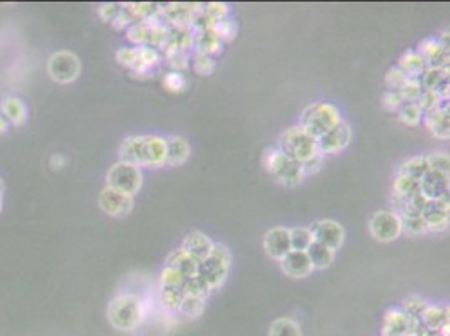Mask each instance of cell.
Masks as SVG:
<instances>
[{"mask_svg": "<svg viewBox=\"0 0 450 336\" xmlns=\"http://www.w3.org/2000/svg\"><path fill=\"white\" fill-rule=\"evenodd\" d=\"M144 304L135 295L116 296L108 306V319L120 331H131L143 321Z\"/></svg>", "mask_w": 450, "mask_h": 336, "instance_id": "6da1fadb", "label": "cell"}, {"mask_svg": "<svg viewBox=\"0 0 450 336\" xmlns=\"http://www.w3.org/2000/svg\"><path fill=\"white\" fill-rule=\"evenodd\" d=\"M341 123L339 109L330 103H315L308 106L301 116V128L312 138H321L336 124Z\"/></svg>", "mask_w": 450, "mask_h": 336, "instance_id": "7a4b0ae2", "label": "cell"}, {"mask_svg": "<svg viewBox=\"0 0 450 336\" xmlns=\"http://www.w3.org/2000/svg\"><path fill=\"white\" fill-rule=\"evenodd\" d=\"M279 151H283L285 156L303 163L311 156L318 155V140L309 136L301 127H294L285 130L279 138Z\"/></svg>", "mask_w": 450, "mask_h": 336, "instance_id": "3957f363", "label": "cell"}, {"mask_svg": "<svg viewBox=\"0 0 450 336\" xmlns=\"http://www.w3.org/2000/svg\"><path fill=\"white\" fill-rule=\"evenodd\" d=\"M230 263H232V256H230L229 249L222 244H214L210 256L198 263L197 276H200L210 289H215L225 281Z\"/></svg>", "mask_w": 450, "mask_h": 336, "instance_id": "277c9868", "label": "cell"}, {"mask_svg": "<svg viewBox=\"0 0 450 336\" xmlns=\"http://www.w3.org/2000/svg\"><path fill=\"white\" fill-rule=\"evenodd\" d=\"M264 167L277 182L284 183V185H297L304 177L303 163L289 158L279 150L265 153Z\"/></svg>", "mask_w": 450, "mask_h": 336, "instance_id": "5b68a950", "label": "cell"}, {"mask_svg": "<svg viewBox=\"0 0 450 336\" xmlns=\"http://www.w3.org/2000/svg\"><path fill=\"white\" fill-rule=\"evenodd\" d=\"M143 175L140 171L138 167L130 165V163L118 162L116 165H113L108 171V187L115 189L118 192H123L133 197L135 194H138V190L142 189Z\"/></svg>", "mask_w": 450, "mask_h": 336, "instance_id": "8992f818", "label": "cell"}, {"mask_svg": "<svg viewBox=\"0 0 450 336\" xmlns=\"http://www.w3.org/2000/svg\"><path fill=\"white\" fill-rule=\"evenodd\" d=\"M168 37V27L156 22V17L151 21L140 22L128 29V39L140 48H163Z\"/></svg>", "mask_w": 450, "mask_h": 336, "instance_id": "52a82bcc", "label": "cell"}, {"mask_svg": "<svg viewBox=\"0 0 450 336\" xmlns=\"http://www.w3.org/2000/svg\"><path fill=\"white\" fill-rule=\"evenodd\" d=\"M48 73L56 83H73L79 76L81 62L77 59L76 54L69 53V50H59V53L53 54L49 57Z\"/></svg>", "mask_w": 450, "mask_h": 336, "instance_id": "ba28073f", "label": "cell"}, {"mask_svg": "<svg viewBox=\"0 0 450 336\" xmlns=\"http://www.w3.org/2000/svg\"><path fill=\"white\" fill-rule=\"evenodd\" d=\"M370 232L379 242H391L402 234L400 217L390 210H379L370 218Z\"/></svg>", "mask_w": 450, "mask_h": 336, "instance_id": "9c48e42d", "label": "cell"}, {"mask_svg": "<svg viewBox=\"0 0 450 336\" xmlns=\"http://www.w3.org/2000/svg\"><path fill=\"white\" fill-rule=\"evenodd\" d=\"M312 241L318 242V244L324 245V248L331 249V251H336V249L341 248L344 241V229L341 224H338L336 221H319L312 225L311 229Z\"/></svg>", "mask_w": 450, "mask_h": 336, "instance_id": "30bf717a", "label": "cell"}, {"mask_svg": "<svg viewBox=\"0 0 450 336\" xmlns=\"http://www.w3.org/2000/svg\"><path fill=\"white\" fill-rule=\"evenodd\" d=\"M97 204H100L101 210H103L104 214H108V216L123 217L131 212L133 197L106 187V189L101 192L100 198H97Z\"/></svg>", "mask_w": 450, "mask_h": 336, "instance_id": "8fae6325", "label": "cell"}, {"mask_svg": "<svg viewBox=\"0 0 450 336\" xmlns=\"http://www.w3.org/2000/svg\"><path fill=\"white\" fill-rule=\"evenodd\" d=\"M351 142V130L344 121L331 128L330 131L324 133L321 138H318V150L321 155L336 153V151L346 148Z\"/></svg>", "mask_w": 450, "mask_h": 336, "instance_id": "7c38bea8", "label": "cell"}, {"mask_svg": "<svg viewBox=\"0 0 450 336\" xmlns=\"http://www.w3.org/2000/svg\"><path fill=\"white\" fill-rule=\"evenodd\" d=\"M449 198L426 200L422 212L426 230H444L449 225Z\"/></svg>", "mask_w": 450, "mask_h": 336, "instance_id": "4fadbf2b", "label": "cell"}, {"mask_svg": "<svg viewBox=\"0 0 450 336\" xmlns=\"http://www.w3.org/2000/svg\"><path fill=\"white\" fill-rule=\"evenodd\" d=\"M420 194L426 200L449 198V175L430 170L420 180Z\"/></svg>", "mask_w": 450, "mask_h": 336, "instance_id": "5bb4252c", "label": "cell"}, {"mask_svg": "<svg viewBox=\"0 0 450 336\" xmlns=\"http://www.w3.org/2000/svg\"><path fill=\"white\" fill-rule=\"evenodd\" d=\"M418 54L424 57L426 68H449V48L442 46L437 39H425L418 46Z\"/></svg>", "mask_w": 450, "mask_h": 336, "instance_id": "9a60e30c", "label": "cell"}, {"mask_svg": "<svg viewBox=\"0 0 450 336\" xmlns=\"http://www.w3.org/2000/svg\"><path fill=\"white\" fill-rule=\"evenodd\" d=\"M264 249L268 256L272 259H283L291 249V241H289V229L274 227L265 234L264 237Z\"/></svg>", "mask_w": 450, "mask_h": 336, "instance_id": "2e32d148", "label": "cell"}, {"mask_svg": "<svg viewBox=\"0 0 450 336\" xmlns=\"http://www.w3.org/2000/svg\"><path fill=\"white\" fill-rule=\"evenodd\" d=\"M281 268L289 277H306L312 271L311 261H309L308 254L303 251H289L281 259Z\"/></svg>", "mask_w": 450, "mask_h": 336, "instance_id": "e0dca14e", "label": "cell"}, {"mask_svg": "<svg viewBox=\"0 0 450 336\" xmlns=\"http://www.w3.org/2000/svg\"><path fill=\"white\" fill-rule=\"evenodd\" d=\"M212 248H214V242L209 239V237L205 236L203 232H190L189 236L185 237L182 242V251H185L189 256L194 257V259H197L198 263H202L203 259H207V257L210 256V252H212Z\"/></svg>", "mask_w": 450, "mask_h": 336, "instance_id": "ac0fdd59", "label": "cell"}, {"mask_svg": "<svg viewBox=\"0 0 450 336\" xmlns=\"http://www.w3.org/2000/svg\"><path fill=\"white\" fill-rule=\"evenodd\" d=\"M425 124L429 131L432 133L435 138L449 140L450 136V115H449V104H444L442 108L435 111L425 115Z\"/></svg>", "mask_w": 450, "mask_h": 336, "instance_id": "d6986e66", "label": "cell"}, {"mask_svg": "<svg viewBox=\"0 0 450 336\" xmlns=\"http://www.w3.org/2000/svg\"><path fill=\"white\" fill-rule=\"evenodd\" d=\"M121 162L130 165H144V136H128L120 148Z\"/></svg>", "mask_w": 450, "mask_h": 336, "instance_id": "ffe728a7", "label": "cell"}, {"mask_svg": "<svg viewBox=\"0 0 450 336\" xmlns=\"http://www.w3.org/2000/svg\"><path fill=\"white\" fill-rule=\"evenodd\" d=\"M167 162V140L162 136H144V165L160 167Z\"/></svg>", "mask_w": 450, "mask_h": 336, "instance_id": "44dd1931", "label": "cell"}, {"mask_svg": "<svg viewBox=\"0 0 450 336\" xmlns=\"http://www.w3.org/2000/svg\"><path fill=\"white\" fill-rule=\"evenodd\" d=\"M167 268L175 269V271H178L180 274L189 279V277L197 276L198 261L189 256L185 251H182V249H177V251L170 252V256L167 257Z\"/></svg>", "mask_w": 450, "mask_h": 336, "instance_id": "7402d4cb", "label": "cell"}, {"mask_svg": "<svg viewBox=\"0 0 450 336\" xmlns=\"http://www.w3.org/2000/svg\"><path fill=\"white\" fill-rule=\"evenodd\" d=\"M418 319H422L425 330L432 331V333L440 331L442 328L449 326V308L426 306Z\"/></svg>", "mask_w": 450, "mask_h": 336, "instance_id": "603a6c76", "label": "cell"}, {"mask_svg": "<svg viewBox=\"0 0 450 336\" xmlns=\"http://www.w3.org/2000/svg\"><path fill=\"white\" fill-rule=\"evenodd\" d=\"M409 333V315L403 311H388L383 323V335L385 336H406Z\"/></svg>", "mask_w": 450, "mask_h": 336, "instance_id": "cb8c5ba5", "label": "cell"}, {"mask_svg": "<svg viewBox=\"0 0 450 336\" xmlns=\"http://www.w3.org/2000/svg\"><path fill=\"white\" fill-rule=\"evenodd\" d=\"M397 68L400 69L403 74H405L406 80H418V77L422 76V73L426 69V64L420 54L410 50V53L403 54V56L400 57Z\"/></svg>", "mask_w": 450, "mask_h": 336, "instance_id": "d4e9b609", "label": "cell"}, {"mask_svg": "<svg viewBox=\"0 0 450 336\" xmlns=\"http://www.w3.org/2000/svg\"><path fill=\"white\" fill-rule=\"evenodd\" d=\"M190 155V147L185 138L174 136L167 140V165H182Z\"/></svg>", "mask_w": 450, "mask_h": 336, "instance_id": "484cf974", "label": "cell"}, {"mask_svg": "<svg viewBox=\"0 0 450 336\" xmlns=\"http://www.w3.org/2000/svg\"><path fill=\"white\" fill-rule=\"evenodd\" d=\"M429 171L430 167L426 156H415V158L406 160V162L402 163L400 168H398V175L415 178V180H422V178L425 177V174H429Z\"/></svg>", "mask_w": 450, "mask_h": 336, "instance_id": "4316f807", "label": "cell"}, {"mask_svg": "<svg viewBox=\"0 0 450 336\" xmlns=\"http://www.w3.org/2000/svg\"><path fill=\"white\" fill-rule=\"evenodd\" d=\"M160 56L156 53V49L151 48H135V61H133L131 68L136 73H147L150 69H153L158 66Z\"/></svg>", "mask_w": 450, "mask_h": 336, "instance_id": "83f0119b", "label": "cell"}, {"mask_svg": "<svg viewBox=\"0 0 450 336\" xmlns=\"http://www.w3.org/2000/svg\"><path fill=\"white\" fill-rule=\"evenodd\" d=\"M308 257L311 261L312 269H326L330 268L332 259H335V251L324 248V245L318 244V242H312L308 248Z\"/></svg>", "mask_w": 450, "mask_h": 336, "instance_id": "f1b7e54d", "label": "cell"}, {"mask_svg": "<svg viewBox=\"0 0 450 336\" xmlns=\"http://www.w3.org/2000/svg\"><path fill=\"white\" fill-rule=\"evenodd\" d=\"M447 80H449V68H444V69L426 68L425 71L422 73V76L418 77L424 91H437L438 86Z\"/></svg>", "mask_w": 450, "mask_h": 336, "instance_id": "f546056e", "label": "cell"}, {"mask_svg": "<svg viewBox=\"0 0 450 336\" xmlns=\"http://www.w3.org/2000/svg\"><path fill=\"white\" fill-rule=\"evenodd\" d=\"M195 44H197V50L198 53H203V54H215V53H221V48H222V41L218 39L217 32L212 29H207L203 30V32H198L197 39H195Z\"/></svg>", "mask_w": 450, "mask_h": 336, "instance_id": "4dcf8cb0", "label": "cell"}, {"mask_svg": "<svg viewBox=\"0 0 450 336\" xmlns=\"http://www.w3.org/2000/svg\"><path fill=\"white\" fill-rule=\"evenodd\" d=\"M2 113L6 115V118H9L15 124L24 123L27 118L26 104L21 100H17V97H7V100H3Z\"/></svg>", "mask_w": 450, "mask_h": 336, "instance_id": "1f68e13d", "label": "cell"}, {"mask_svg": "<svg viewBox=\"0 0 450 336\" xmlns=\"http://www.w3.org/2000/svg\"><path fill=\"white\" fill-rule=\"evenodd\" d=\"M289 241H291L292 251H303L306 252L309 245L312 244V234L306 227H296L289 230Z\"/></svg>", "mask_w": 450, "mask_h": 336, "instance_id": "d6a6232c", "label": "cell"}, {"mask_svg": "<svg viewBox=\"0 0 450 336\" xmlns=\"http://www.w3.org/2000/svg\"><path fill=\"white\" fill-rule=\"evenodd\" d=\"M210 291H212V289H210L209 284H207L200 276L189 277V279L185 281V284H183V292H185V296H191V298L205 299L207 296L210 295Z\"/></svg>", "mask_w": 450, "mask_h": 336, "instance_id": "836d02e7", "label": "cell"}, {"mask_svg": "<svg viewBox=\"0 0 450 336\" xmlns=\"http://www.w3.org/2000/svg\"><path fill=\"white\" fill-rule=\"evenodd\" d=\"M420 192V180H415L410 177L397 175L393 182V195L395 197H409V195Z\"/></svg>", "mask_w": 450, "mask_h": 336, "instance_id": "e575fe53", "label": "cell"}, {"mask_svg": "<svg viewBox=\"0 0 450 336\" xmlns=\"http://www.w3.org/2000/svg\"><path fill=\"white\" fill-rule=\"evenodd\" d=\"M444 104H449V103L442 100L437 91H422V95L417 101V106L420 108V111L424 113V115H429V113L435 111V109L442 108Z\"/></svg>", "mask_w": 450, "mask_h": 336, "instance_id": "d590c367", "label": "cell"}, {"mask_svg": "<svg viewBox=\"0 0 450 336\" xmlns=\"http://www.w3.org/2000/svg\"><path fill=\"white\" fill-rule=\"evenodd\" d=\"M269 336H301L299 324L289 318H279L271 324Z\"/></svg>", "mask_w": 450, "mask_h": 336, "instance_id": "8d00e7d4", "label": "cell"}, {"mask_svg": "<svg viewBox=\"0 0 450 336\" xmlns=\"http://www.w3.org/2000/svg\"><path fill=\"white\" fill-rule=\"evenodd\" d=\"M397 113L402 123L409 124V127H417V124L420 123V120L424 118V113L420 111L417 103H403L402 106L397 109Z\"/></svg>", "mask_w": 450, "mask_h": 336, "instance_id": "74e56055", "label": "cell"}, {"mask_svg": "<svg viewBox=\"0 0 450 336\" xmlns=\"http://www.w3.org/2000/svg\"><path fill=\"white\" fill-rule=\"evenodd\" d=\"M183 299H185L183 288H162V304L165 310H180Z\"/></svg>", "mask_w": 450, "mask_h": 336, "instance_id": "f35d334b", "label": "cell"}, {"mask_svg": "<svg viewBox=\"0 0 450 336\" xmlns=\"http://www.w3.org/2000/svg\"><path fill=\"white\" fill-rule=\"evenodd\" d=\"M205 310V299L200 298H191V296H185V299L180 304V311L189 318H198Z\"/></svg>", "mask_w": 450, "mask_h": 336, "instance_id": "ab89813d", "label": "cell"}, {"mask_svg": "<svg viewBox=\"0 0 450 336\" xmlns=\"http://www.w3.org/2000/svg\"><path fill=\"white\" fill-rule=\"evenodd\" d=\"M422 86H420V81L418 80H406V83L403 84V88L400 89V96L402 100L405 101V103H417L418 97L422 95Z\"/></svg>", "mask_w": 450, "mask_h": 336, "instance_id": "60d3db41", "label": "cell"}, {"mask_svg": "<svg viewBox=\"0 0 450 336\" xmlns=\"http://www.w3.org/2000/svg\"><path fill=\"white\" fill-rule=\"evenodd\" d=\"M185 281V276H182L178 271L165 265V269L162 272V288H183Z\"/></svg>", "mask_w": 450, "mask_h": 336, "instance_id": "b9f144b4", "label": "cell"}, {"mask_svg": "<svg viewBox=\"0 0 450 336\" xmlns=\"http://www.w3.org/2000/svg\"><path fill=\"white\" fill-rule=\"evenodd\" d=\"M203 14H205L214 24H217V22L225 21L227 14H229V7H227L225 3H217V2L207 3V6L203 7Z\"/></svg>", "mask_w": 450, "mask_h": 336, "instance_id": "7bdbcfd3", "label": "cell"}, {"mask_svg": "<svg viewBox=\"0 0 450 336\" xmlns=\"http://www.w3.org/2000/svg\"><path fill=\"white\" fill-rule=\"evenodd\" d=\"M402 221V232L405 230L410 236H417L426 230V225L422 217H400Z\"/></svg>", "mask_w": 450, "mask_h": 336, "instance_id": "ee69618b", "label": "cell"}, {"mask_svg": "<svg viewBox=\"0 0 450 336\" xmlns=\"http://www.w3.org/2000/svg\"><path fill=\"white\" fill-rule=\"evenodd\" d=\"M194 68L198 74H203V76H207V74H210L214 71L215 62L212 59V56H209V54L198 53V50H197V53H195Z\"/></svg>", "mask_w": 450, "mask_h": 336, "instance_id": "f6af8a7d", "label": "cell"}, {"mask_svg": "<svg viewBox=\"0 0 450 336\" xmlns=\"http://www.w3.org/2000/svg\"><path fill=\"white\" fill-rule=\"evenodd\" d=\"M406 83V76L398 68L390 69L385 76V84L388 88V91H400L403 84Z\"/></svg>", "mask_w": 450, "mask_h": 336, "instance_id": "bcb514c9", "label": "cell"}, {"mask_svg": "<svg viewBox=\"0 0 450 336\" xmlns=\"http://www.w3.org/2000/svg\"><path fill=\"white\" fill-rule=\"evenodd\" d=\"M426 160H429L430 170L440 171V174H447L449 175L450 158H449L447 153H433V155L426 156Z\"/></svg>", "mask_w": 450, "mask_h": 336, "instance_id": "7dc6e473", "label": "cell"}, {"mask_svg": "<svg viewBox=\"0 0 450 336\" xmlns=\"http://www.w3.org/2000/svg\"><path fill=\"white\" fill-rule=\"evenodd\" d=\"M163 84H165V88L168 89V91L178 93V91H183V88L187 86V81H185V76H183L182 73L174 71V73L167 74L165 80H163Z\"/></svg>", "mask_w": 450, "mask_h": 336, "instance_id": "c3c4849f", "label": "cell"}, {"mask_svg": "<svg viewBox=\"0 0 450 336\" xmlns=\"http://www.w3.org/2000/svg\"><path fill=\"white\" fill-rule=\"evenodd\" d=\"M403 306H405V311L403 312H406V315H412V316H415V318H420V315L424 312L426 304L424 299L417 298V296H412V298L403 301Z\"/></svg>", "mask_w": 450, "mask_h": 336, "instance_id": "681fc988", "label": "cell"}, {"mask_svg": "<svg viewBox=\"0 0 450 336\" xmlns=\"http://www.w3.org/2000/svg\"><path fill=\"white\" fill-rule=\"evenodd\" d=\"M214 30L217 32V36L221 41H230L236 36V24L230 21H221L214 26Z\"/></svg>", "mask_w": 450, "mask_h": 336, "instance_id": "f907efd6", "label": "cell"}, {"mask_svg": "<svg viewBox=\"0 0 450 336\" xmlns=\"http://www.w3.org/2000/svg\"><path fill=\"white\" fill-rule=\"evenodd\" d=\"M167 54H168V64H170L171 68L178 69V73L189 66V56H187V53L171 50V53H167Z\"/></svg>", "mask_w": 450, "mask_h": 336, "instance_id": "816d5d0a", "label": "cell"}, {"mask_svg": "<svg viewBox=\"0 0 450 336\" xmlns=\"http://www.w3.org/2000/svg\"><path fill=\"white\" fill-rule=\"evenodd\" d=\"M403 103H405V101L402 100L398 91H386L385 96H383V104H385V108L390 109V111H397Z\"/></svg>", "mask_w": 450, "mask_h": 336, "instance_id": "f5cc1de1", "label": "cell"}, {"mask_svg": "<svg viewBox=\"0 0 450 336\" xmlns=\"http://www.w3.org/2000/svg\"><path fill=\"white\" fill-rule=\"evenodd\" d=\"M120 12H121L120 3H104V6L100 7V15L104 19V21L115 22Z\"/></svg>", "mask_w": 450, "mask_h": 336, "instance_id": "db71d44e", "label": "cell"}, {"mask_svg": "<svg viewBox=\"0 0 450 336\" xmlns=\"http://www.w3.org/2000/svg\"><path fill=\"white\" fill-rule=\"evenodd\" d=\"M321 167H323V155H321V153L311 156V158L306 160V162H303L304 175L316 174V171H319Z\"/></svg>", "mask_w": 450, "mask_h": 336, "instance_id": "11a10c76", "label": "cell"}, {"mask_svg": "<svg viewBox=\"0 0 450 336\" xmlns=\"http://www.w3.org/2000/svg\"><path fill=\"white\" fill-rule=\"evenodd\" d=\"M6 130H7V123H6V120L0 116V133H3Z\"/></svg>", "mask_w": 450, "mask_h": 336, "instance_id": "9f6ffc18", "label": "cell"}, {"mask_svg": "<svg viewBox=\"0 0 450 336\" xmlns=\"http://www.w3.org/2000/svg\"><path fill=\"white\" fill-rule=\"evenodd\" d=\"M3 192V185H2V182H0V195H2Z\"/></svg>", "mask_w": 450, "mask_h": 336, "instance_id": "6f0895ef", "label": "cell"}, {"mask_svg": "<svg viewBox=\"0 0 450 336\" xmlns=\"http://www.w3.org/2000/svg\"><path fill=\"white\" fill-rule=\"evenodd\" d=\"M0 209H2V198H0Z\"/></svg>", "mask_w": 450, "mask_h": 336, "instance_id": "680465c9", "label": "cell"}]
</instances>
